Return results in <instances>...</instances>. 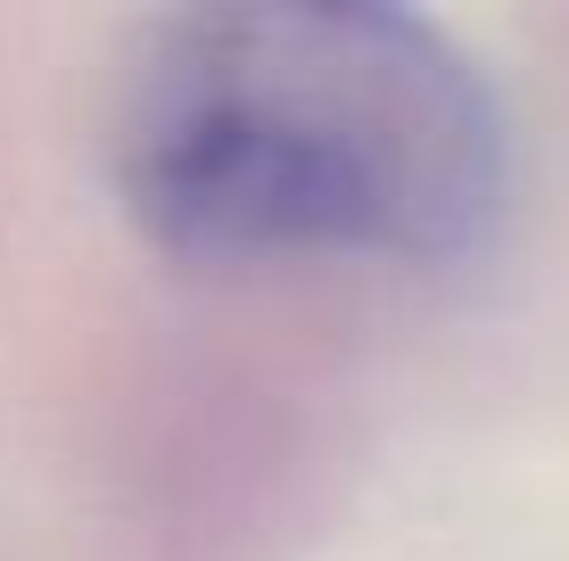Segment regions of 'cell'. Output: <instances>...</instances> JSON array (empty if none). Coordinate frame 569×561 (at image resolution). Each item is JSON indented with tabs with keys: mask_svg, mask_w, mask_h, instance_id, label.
I'll list each match as a JSON object with an SVG mask.
<instances>
[{
	"mask_svg": "<svg viewBox=\"0 0 569 561\" xmlns=\"http://www.w3.org/2000/svg\"><path fill=\"white\" fill-rule=\"evenodd\" d=\"M116 173L190 257H455L503 199V132L413 17L214 9L132 74Z\"/></svg>",
	"mask_w": 569,
	"mask_h": 561,
	"instance_id": "1",
	"label": "cell"
}]
</instances>
